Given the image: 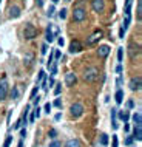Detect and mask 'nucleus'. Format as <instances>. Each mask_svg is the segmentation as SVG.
Listing matches in <instances>:
<instances>
[{
	"label": "nucleus",
	"mask_w": 142,
	"mask_h": 147,
	"mask_svg": "<svg viewBox=\"0 0 142 147\" xmlns=\"http://www.w3.org/2000/svg\"><path fill=\"white\" fill-rule=\"evenodd\" d=\"M85 17H87V11L82 6L74 8V12H73V20L74 22H82V20H85Z\"/></svg>",
	"instance_id": "obj_4"
},
{
	"label": "nucleus",
	"mask_w": 142,
	"mask_h": 147,
	"mask_svg": "<svg viewBox=\"0 0 142 147\" xmlns=\"http://www.w3.org/2000/svg\"><path fill=\"white\" fill-rule=\"evenodd\" d=\"M17 98H19V88L12 87V99H17Z\"/></svg>",
	"instance_id": "obj_32"
},
{
	"label": "nucleus",
	"mask_w": 142,
	"mask_h": 147,
	"mask_svg": "<svg viewBox=\"0 0 142 147\" xmlns=\"http://www.w3.org/2000/svg\"><path fill=\"white\" fill-rule=\"evenodd\" d=\"M56 135H57V133H56V130H54V128H51V130H50V138H53V139H54V138H56Z\"/></svg>",
	"instance_id": "obj_41"
},
{
	"label": "nucleus",
	"mask_w": 142,
	"mask_h": 147,
	"mask_svg": "<svg viewBox=\"0 0 142 147\" xmlns=\"http://www.w3.org/2000/svg\"><path fill=\"white\" fill-rule=\"evenodd\" d=\"M37 90H39V85L33 88V91H31V99H36V95H37Z\"/></svg>",
	"instance_id": "obj_34"
},
{
	"label": "nucleus",
	"mask_w": 142,
	"mask_h": 147,
	"mask_svg": "<svg viewBox=\"0 0 142 147\" xmlns=\"http://www.w3.org/2000/svg\"><path fill=\"white\" fill-rule=\"evenodd\" d=\"M11 141H12V136L8 135L6 139H5V142H3V147H9V145H11Z\"/></svg>",
	"instance_id": "obj_30"
},
{
	"label": "nucleus",
	"mask_w": 142,
	"mask_h": 147,
	"mask_svg": "<svg viewBox=\"0 0 142 147\" xmlns=\"http://www.w3.org/2000/svg\"><path fill=\"white\" fill-rule=\"evenodd\" d=\"M23 36H25V39H34L37 36V28L31 23H26L23 28Z\"/></svg>",
	"instance_id": "obj_2"
},
{
	"label": "nucleus",
	"mask_w": 142,
	"mask_h": 147,
	"mask_svg": "<svg viewBox=\"0 0 142 147\" xmlns=\"http://www.w3.org/2000/svg\"><path fill=\"white\" fill-rule=\"evenodd\" d=\"M133 139H137V141H140V139H142V128H140V125H134Z\"/></svg>",
	"instance_id": "obj_14"
},
{
	"label": "nucleus",
	"mask_w": 142,
	"mask_h": 147,
	"mask_svg": "<svg viewBox=\"0 0 142 147\" xmlns=\"http://www.w3.org/2000/svg\"><path fill=\"white\" fill-rule=\"evenodd\" d=\"M137 19H139V20L142 19V3H140V2L137 3Z\"/></svg>",
	"instance_id": "obj_31"
},
{
	"label": "nucleus",
	"mask_w": 142,
	"mask_h": 147,
	"mask_svg": "<svg viewBox=\"0 0 142 147\" xmlns=\"http://www.w3.org/2000/svg\"><path fill=\"white\" fill-rule=\"evenodd\" d=\"M53 14H54V6H50V9H48V16L51 17Z\"/></svg>",
	"instance_id": "obj_44"
},
{
	"label": "nucleus",
	"mask_w": 142,
	"mask_h": 147,
	"mask_svg": "<svg viewBox=\"0 0 142 147\" xmlns=\"http://www.w3.org/2000/svg\"><path fill=\"white\" fill-rule=\"evenodd\" d=\"M46 50H48V45H46V43H43L42 47H40V53H42V54H46Z\"/></svg>",
	"instance_id": "obj_35"
},
{
	"label": "nucleus",
	"mask_w": 142,
	"mask_h": 147,
	"mask_svg": "<svg viewBox=\"0 0 142 147\" xmlns=\"http://www.w3.org/2000/svg\"><path fill=\"white\" fill-rule=\"evenodd\" d=\"M70 112H71L73 118H79V116H82V113H84V105L80 104V102H74L70 107Z\"/></svg>",
	"instance_id": "obj_5"
},
{
	"label": "nucleus",
	"mask_w": 142,
	"mask_h": 147,
	"mask_svg": "<svg viewBox=\"0 0 142 147\" xmlns=\"http://www.w3.org/2000/svg\"><path fill=\"white\" fill-rule=\"evenodd\" d=\"M130 22H131V12H130V14H125V20H124V25H122V28H124L125 31H127V28H128Z\"/></svg>",
	"instance_id": "obj_22"
},
{
	"label": "nucleus",
	"mask_w": 142,
	"mask_h": 147,
	"mask_svg": "<svg viewBox=\"0 0 142 147\" xmlns=\"http://www.w3.org/2000/svg\"><path fill=\"white\" fill-rule=\"evenodd\" d=\"M60 91H62V84H56V88H54V95L59 96Z\"/></svg>",
	"instance_id": "obj_28"
},
{
	"label": "nucleus",
	"mask_w": 142,
	"mask_h": 147,
	"mask_svg": "<svg viewBox=\"0 0 142 147\" xmlns=\"http://www.w3.org/2000/svg\"><path fill=\"white\" fill-rule=\"evenodd\" d=\"M59 17L64 20L65 17H67V9H60V11H59Z\"/></svg>",
	"instance_id": "obj_33"
},
{
	"label": "nucleus",
	"mask_w": 142,
	"mask_h": 147,
	"mask_svg": "<svg viewBox=\"0 0 142 147\" xmlns=\"http://www.w3.org/2000/svg\"><path fill=\"white\" fill-rule=\"evenodd\" d=\"M97 54H99V57H107L108 54H110V47L108 45H102V47H99V50H97Z\"/></svg>",
	"instance_id": "obj_12"
},
{
	"label": "nucleus",
	"mask_w": 142,
	"mask_h": 147,
	"mask_svg": "<svg viewBox=\"0 0 142 147\" xmlns=\"http://www.w3.org/2000/svg\"><path fill=\"white\" fill-rule=\"evenodd\" d=\"M57 36H59V28L57 26H54V25H50L48 26V30H46V42H54V39L57 37Z\"/></svg>",
	"instance_id": "obj_3"
},
{
	"label": "nucleus",
	"mask_w": 142,
	"mask_h": 147,
	"mask_svg": "<svg viewBox=\"0 0 142 147\" xmlns=\"http://www.w3.org/2000/svg\"><path fill=\"white\" fill-rule=\"evenodd\" d=\"M114 98H116V102H117V104H122V101H124V91L119 88V90L116 91V96H114Z\"/></svg>",
	"instance_id": "obj_19"
},
{
	"label": "nucleus",
	"mask_w": 142,
	"mask_h": 147,
	"mask_svg": "<svg viewBox=\"0 0 142 147\" xmlns=\"http://www.w3.org/2000/svg\"><path fill=\"white\" fill-rule=\"evenodd\" d=\"M48 85H50V87H53V85H54V79H53V78L48 81Z\"/></svg>",
	"instance_id": "obj_50"
},
{
	"label": "nucleus",
	"mask_w": 142,
	"mask_h": 147,
	"mask_svg": "<svg viewBox=\"0 0 142 147\" xmlns=\"http://www.w3.org/2000/svg\"><path fill=\"white\" fill-rule=\"evenodd\" d=\"M133 122H134L136 125H140V124H142V118H140V112H136V113L133 115Z\"/></svg>",
	"instance_id": "obj_21"
},
{
	"label": "nucleus",
	"mask_w": 142,
	"mask_h": 147,
	"mask_svg": "<svg viewBox=\"0 0 142 147\" xmlns=\"http://www.w3.org/2000/svg\"><path fill=\"white\" fill-rule=\"evenodd\" d=\"M97 78H99V68H96V67H90L84 73L85 82H94V81H97Z\"/></svg>",
	"instance_id": "obj_1"
},
{
	"label": "nucleus",
	"mask_w": 142,
	"mask_h": 147,
	"mask_svg": "<svg viewBox=\"0 0 142 147\" xmlns=\"http://www.w3.org/2000/svg\"><path fill=\"white\" fill-rule=\"evenodd\" d=\"M124 34H125V30L120 26V30H119V37H120V39H124Z\"/></svg>",
	"instance_id": "obj_40"
},
{
	"label": "nucleus",
	"mask_w": 142,
	"mask_h": 147,
	"mask_svg": "<svg viewBox=\"0 0 142 147\" xmlns=\"http://www.w3.org/2000/svg\"><path fill=\"white\" fill-rule=\"evenodd\" d=\"M131 5H133V0H127L125 2V14L131 12Z\"/></svg>",
	"instance_id": "obj_24"
},
{
	"label": "nucleus",
	"mask_w": 142,
	"mask_h": 147,
	"mask_svg": "<svg viewBox=\"0 0 142 147\" xmlns=\"http://www.w3.org/2000/svg\"><path fill=\"white\" fill-rule=\"evenodd\" d=\"M127 107H128V108H133V107H134V102H133V101H127Z\"/></svg>",
	"instance_id": "obj_45"
},
{
	"label": "nucleus",
	"mask_w": 142,
	"mask_h": 147,
	"mask_svg": "<svg viewBox=\"0 0 142 147\" xmlns=\"http://www.w3.org/2000/svg\"><path fill=\"white\" fill-rule=\"evenodd\" d=\"M20 12H22V11H20L19 6H11L9 8V17H11V19H17V17H20Z\"/></svg>",
	"instance_id": "obj_13"
},
{
	"label": "nucleus",
	"mask_w": 142,
	"mask_h": 147,
	"mask_svg": "<svg viewBox=\"0 0 142 147\" xmlns=\"http://www.w3.org/2000/svg\"><path fill=\"white\" fill-rule=\"evenodd\" d=\"M6 96H8V82L6 79H2L0 81V101L6 99Z\"/></svg>",
	"instance_id": "obj_8"
},
{
	"label": "nucleus",
	"mask_w": 142,
	"mask_h": 147,
	"mask_svg": "<svg viewBox=\"0 0 142 147\" xmlns=\"http://www.w3.org/2000/svg\"><path fill=\"white\" fill-rule=\"evenodd\" d=\"M125 144H127V145H131V144H133V136H128V138L125 139Z\"/></svg>",
	"instance_id": "obj_39"
},
{
	"label": "nucleus",
	"mask_w": 142,
	"mask_h": 147,
	"mask_svg": "<svg viewBox=\"0 0 142 147\" xmlns=\"http://www.w3.org/2000/svg\"><path fill=\"white\" fill-rule=\"evenodd\" d=\"M76 81H77V78H76L74 73H67V75H65V84L68 87H73L76 84Z\"/></svg>",
	"instance_id": "obj_10"
},
{
	"label": "nucleus",
	"mask_w": 142,
	"mask_h": 147,
	"mask_svg": "<svg viewBox=\"0 0 142 147\" xmlns=\"http://www.w3.org/2000/svg\"><path fill=\"white\" fill-rule=\"evenodd\" d=\"M60 118H62V113H57V115H56V116H54V119H56V121H59V119H60Z\"/></svg>",
	"instance_id": "obj_49"
},
{
	"label": "nucleus",
	"mask_w": 142,
	"mask_h": 147,
	"mask_svg": "<svg viewBox=\"0 0 142 147\" xmlns=\"http://www.w3.org/2000/svg\"><path fill=\"white\" fill-rule=\"evenodd\" d=\"M100 39H102V31L97 30V31H94V33L90 36V37L87 39V43H88V45H93V43H96V42L100 40Z\"/></svg>",
	"instance_id": "obj_9"
},
{
	"label": "nucleus",
	"mask_w": 142,
	"mask_h": 147,
	"mask_svg": "<svg viewBox=\"0 0 142 147\" xmlns=\"http://www.w3.org/2000/svg\"><path fill=\"white\" fill-rule=\"evenodd\" d=\"M19 147H23V141H20V142H19Z\"/></svg>",
	"instance_id": "obj_52"
},
{
	"label": "nucleus",
	"mask_w": 142,
	"mask_h": 147,
	"mask_svg": "<svg viewBox=\"0 0 142 147\" xmlns=\"http://www.w3.org/2000/svg\"><path fill=\"white\" fill-rule=\"evenodd\" d=\"M43 79H45V71L40 70V71H39V76H37V85H39V82H42Z\"/></svg>",
	"instance_id": "obj_27"
},
{
	"label": "nucleus",
	"mask_w": 142,
	"mask_h": 147,
	"mask_svg": "<svg viewBox=\"0 0 142 147\" xmlns=\"http://www.w3.org/2000/svg\"><path fill=\"white\" fill-rule=\"evenodd\" d=\"M80 50H82V43H80L79 40H73L70 43V53L74 54V53H79Z\"/></svg>",
	"instance_id": "obj_11"
},
{
	"label": "nucleus",
	"mask_w": 142,
	"mask_h": 147,
	"mask_svg": "<svg viewBox=\"0 0 142 147\" xmlns=\"http://www.w3.org/2000/svg\"><path fill=\"white\" fill-rule=\"evenodd\" d=\"M119 118L122 119L124 122H127V121L130 119V113L127 112V110H122V112H119Z\"/></svg>",
	"instance_id": "obj_20"
},
{
	"label": "nucleus",
	"mask_w": 142,
	"mask_h": 147,
	"mask_svg": "<svg viewBox=\"0 0 142 147\" xmlns=\"http://www.w3.org/2000/svg\"><path fill=\"white\" fill-rule=\"evenodd\" d=\"M108 144V135H100V145H107Z\"/></svg>",
	"instance_id": "obj_26"
},
{
	"label": "nucleus",
	"mask_w": 142,
	"mask_h": 147,
	"mask_svg": "<svg viewBox=\"0 0 142 147\" xmlns=\"http://www.w3.org/2000/svg\"><path fill=\"white\" fill-rule=\"evenodd\" d=\"M111 147H117V136L116 135H113V145Z\"/></svg>",
	"instance_id": "obj_43"
},
{
	"label": "nucleus",
	"mask_w": 142,
	"mask_h": 147,
	"mask_svg": "<svg viewBox=\"0 0 142 147\" xmlns=\"http://www.w3.org/2000/svg\"><path fill=\"white\" fill-rule=\"evenodd\" d=\"M57 43H59V47H64V43H65L64 37H59V39H57Z\"/></svg>",
	"instance_id": "obj_42"
},
{
	"label": "nucleus",
	"mask_w": 142,
	"mask_h": 147,
	"mask_svg": "<svg viewBox=\"0 0 142 147\" xmlns=\"http://www.w3.org/2000/svg\"><path fill=\"white\" fill-rule=\"evenodd\" d=\"M91 6H93L94 12H104L105 2H104V0H91Z\"/></svg>",
	"instance_id": "obj_7"
},
{
	"label": "nucleus",
	"mask_w": 142,
	"mask_h": 147,
	"mask_svg": "<svg viewBox=\"0 0 142 147\" xmlns=\"http://www.w3.org/2000/svg\"><path fill=\"white\" fill-rule=\"evenodd\" d=\"M20 135H22V138H25V136H26V130H25V128H22V132H20Z\"/></svg>",
	"instance_id": "obj_48"
},
{
	"label": "nucleus",
	"mask_w": 142,
	"mask_h": 147,
	"mask_svg": "<svg viewBox=\"0 0 142 147\" xmlns=\"http://www.w3.org/2000/svg\"><path fill=\"white\" fill-rule=\"evenodd\" d=\"M116 116H117V110L116 108H111V125H113V128L116 130V128L119 127V124H117V121H116Z\"/></svg>",
	"instance_id": "obj_16"
},
{
	"label": "nucleus",
	"mask_w": 142,
	"mask_h": 147,
	"mask_svg": "<svg viewBox=\"0 0 142 147\" xmlns=\"http://www.w3.org/2000/svg\"><path fill=\"white\" fill-rule=\"evenodd\" d=\"M116 71L119 73V75H120V73H122V65H120V64H119V65L116 67Z\"/></svg>",
	"instance_id": "obj_46"
},
{
	"label": "nucleus",
	"mask_w": 142,
	"mask_h": 147,
	"mask_svg": "<svg viewBox=\"0 0 142 147\" xmlns=\"http://www.w3.org/2000/svg\"><path fill=\"white\" fill-rule=\"evenodd\" d=\"M128 48H130V51H128V53H130V56H131V57L137 56V54L140 53V50H139L140 47H139V45H136V47H134V43H131V45L128 47Z\"/></svg>",
	"instance_id": "obj_15"
},
{
	"label": "nucleus",
	"mask_w": 142,
	"mask_h": 147,
	"mask_svg": "<svg viewBox=\"0 0 142 147\" xmlns=\"http://www.w3.org/2000/svg\"><path fill=\"white\" fill-rule=\"evenodd\" d=\"M29 61H31V56H26V57H25V62H26V65H29V64H31Z\"/></svg>",
	"instance_id": "obj_47"
},
{
	"label": "nucleus",
	"mask_w": 142,
	"mask_h": 147,
	"mask_svg": "<svg viewBox=\"0 0 142 147\" xmlns=\"http://www.w3.org/2000/svg\"><path fill=\"white\" fill-rule=\"evenodd\" d=\"M29 108H31V107H29V105H26V107H25V110H23V115H22V121H20V122H22V125L28 122V115H29Z\"/></svg>",
	"instance_id": "obj_17"
},
{
	"label": "nucleus",
	"mask_w": 142,
	"mask_h": 147,
	"mask_svg": "<svg viewBox=\"0 0 142 147\" xmlns=\"http://www.w3.org/2000/svg\"><path fill=\"white\" fill-rule=\"evenodd\" d=\"M140 85H142L140 76H134V78H131L130 82H128V87H130L133 91H139V90H140Z\"/></svg>",
	"instance_id": "obj_6"
},
{
	"label": "nucleus",
	"mask_w": 142,
	"mask_h": 147,
	"mask_svg": "<svg viewBox=\"0 0 142 147\" xmlns=\"http://www.w3.org/2000/svg\"><path fill=\"white\" fill-rule=\"evenodd\" d=\"M43 110H45V113H50V112H51V104H50V102H46V104H45V107H43Z\"/></svg>",
	"instance_id": "obj_37"
},
{
	"label": "nucleus",
	"mask_w": 142,
	"mask_h": 147,
	"mask_svg": "<svg viewBox=\"0 0 142 147\" xmlns=\"http://www.w3.org/2000/svg\"><path fill=\"white\" fill-rule=\"evenodd\" d=\"M65 147H80V142H79V139H70Z\"/></svg>",
	"instance_id": "obj_23"
},
{
	"label": "nucleus",
	"mask_w": 142,
	"mask_h": 147,
	"mask_svg": "<svg viewBox=\"0 0 142 147\" xmlns=\"http://www.w3.org/2000/svg\"><path fill=\"white\" fill-rule=\"evenodd\" d=\"M54 107H57V108L62 107V101H60V98H57V99L54 101Z\"/></svg>",
	"instance_id": "obj_36"
},
{
	"label": "nucleus",
	"mask_w": 142,
	"mask_h": 147,
	"mask_svg": "<svg viewBox=\"0 0 142 147\" xmlns=\"http://www.w3.org/2000/svg\"><path fill=\"white\" fill-rule=\"evenodd\" d=\"M48 147H60V142H59V141H56V139H54V141H53V142H50V145H48Z\"/></svg>",
	"instance_id": "obj_38"
},
{
	"label": "nucleus",
	"mask_w": 142,
	"mask_h": 147,
	"mask_svg": "<svg viewBox=\"0 0 142 147\" xmlns=\"http://www.w3.org/2000/svg\"><path fill=\"white\" fill-rule=\"evenodd\" d=\"M40 112H42V110H40L39 107H36V108H34V112H33V113H31V116H29V122H34V119L40 116Z\"/></svg>",
	"instance_id": "obj_18"
},
{
	"label": "nucleus",
	"mask_w": 142,
	"mask_h": 147,
	"mask_svg": "<svg viewBox=\"0 0 142 147\" xmlns=\"http://www.w3.org/2000/svg\"><path fill=\"white\" fill-rule=\"evenodd\" d=\"M20 127H22V122H20V121H19V122H17L15 125H14V128H20Z\"/></svg>",
	"instance_id": "obj_51"
},
{
	"label": "nucleus",
	"mask_w": 142,
	"mask_h": 147,
	"mask_svg": "<svg viewBox=\"0 0 142 147\" xmlns=\"http://www.w3.org/2000/svg\"><path fill=\"white\" fill-rule=\"evenodd\" d=\"M48 68H50V71H51V76H54L56 73H57V62H53Z\"/></svg>",
	"instance_id": "obj_25"
},
{
	"label": "nucleus",
	"mask_w": 142,
	"mask_h": 147,
	"mask_svg": "<svg viewBox=\"0 0 142 147\" xmlns=\"http://www.w3.org/2000/svg\"><path fill=\"white\" fill-rule=\"evenodd\" d=\"M122 57H124V48H119L117 50V61L122 62Z\"/></svg>",
	"instance_id": "obj_29"
},
{
	"label": "nucleus",
	"mask_w": 142,
	"mask_h": 147,
	"mask_svg": "<svg viewBox=\"0 0 142 147\" xmlns=\"http://www.w3.org/2000/svg\"><path fill=\"white\" fill-rule=\"evenodd\" d=\"M51 2H53V3H57V2H59V0H51Z\"/></svg>",
	"instance_id": "obj_53"
}]
</instances>
